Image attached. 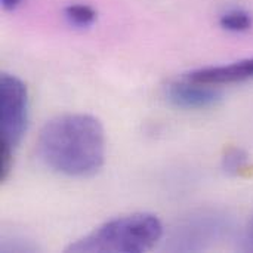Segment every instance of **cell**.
Masks as SVG:
<instances>
[{
	"instance_id": "6da1fadb",
	"label": "cell",
	"mask_w": 253,
	"mask_h": 253,
	"mask_svg": "<svg viewBox=\"0 0 253 253\" xmlns=\"http://www.w3.org/2000/svg\"><path fill=\"white\" fill-rule=\"evenodd\" d=\"M43 163L71 176L95 175L105 159V133L98 119L87 114H65L47 122L37 141Z\"/></svg>"
},
{
	"instance_id": "7a4b0ae2",
	"label": "cell",
	"mask_w": 253,
	"mask_h": 253,
	"mask_svg": "<svg viewBox=\"0 0 253 253\" xmlns=\"http://www.w3.org/2000/svg\"><path fill=\"white\" fill-rule=\"evenodd\" d=\"M163 236V227L151 213H132L108 221L83 239L71 243L67 252L141 253L153 249Z\"/></svg>"
},
{
	"instance_id": "3957f363",
	"label": "cell",
	"mask_w": 253,
	"mask_h": 253,
	"mask_svg": "<svg viewBox=\"0 0 253 253\" xmlns=\"http://www.w3.org/2000/svg\"><path fill=\"white\" fill-rule=\"evenodd\" d=\"M28 123V95L25 84L15 76L0 77V145L15 150Z\"/></svg>"
},
{
	"instance_id": "277c9868",
	"label": "cell",
	"mask_w": 253,
	"mask_h": 253,
	"mask_svg": "<svg viewBox=\"0 0 253 253\" xmlns=\"http://www.w3.org/2000/svg\"><path fill=\"white\" fill-rule=\"evenodd\" d=\"M166 96L175 107L187 110L213 107L221 99V93L215 89V86L197 83L188 79L170 83L166 87Z\"/></svg>"
},
{
	"instance_id": "5b68a950",
	"label": "cell",
	"mask_w": 253,
	"mask_h": 253,
	"mask_svg": "<svg viewBox=\"0 0 253 253\" xmlns=\"http://www.w3.org/2000/svg\"><path fill=\"white\" fill-rule=\"evenodd\" d=\"M185 79L197 82V83L211 84V86L248 82L253 79V58L242 59L228 65L200 68V70L188 73Z\"/></svg>"
},
{
	"instance_id": "8992f818",
	"label": "cell",
	"mask_w": 253,
	"mask_h": 253,
	"mask_svg": "<svg viewBox=\"0 0 253 253\" xmlns=\"http://www.w3.org/2000/svg\"><path fill=\"white\" fill-rule=\"evenodd\" d=\"M219 24L224 30L227 31H233V33H243L248 31L253 24L252 15L243 9H233L225 12L221 19Z\"/></svg>"
},
{
	"instance_id": "52a82bcc",
	"label": "cell",
	"mask_w": 253,
	"mask_h": 253,
	"mask_svg": "<svg viewBox=\"0 0 253 253\" xmlns=\"http://www.w3.org/2000/svg\"><path fill=\"white\" fill-rule=\"evenodd\" d=\"M249 156L242 148H230L222 157V169L228 175H240L248 168Z\"/></svg>"
},
{
	"instance_id": "ba28073f",
	"label": "cell",
	"mask_w": 253,
	"mask_h": 253,
	"mask_svg": "<svg viewBox=\"0 0 253 253\" xmlns=\"http://www.w3.org/2000/svg\"><path fill=\"white\" fill-rule=\"evenodd\" d=\"M65 18L76 27H89L96 19V12L87 4H71L65 7Z\"/></svg>"
},
{
	"instance_id": "9c48e42d",
	"label": "cell",
	"mask_w": 253,
	"mask_h": 253,
	"mask_svg": "<svg viewBox=\"0 0 253 253\" xmlns=\"http://www.w3.org/2000/svg\"><path fill=\"white\" fill-rule=\"evenodd\" d=\"M245 248H246V251L253 252V218L246 230V234H245Z\"/></svg>"
},
{
	"instance_id": "30bf717a",
	"label": "cell",
	"mask_w": 253,
	"mask_h": 253,
	"mask_svg": "<svg viewBox=\"0 0 253 253\" xmlns=\"http://www.w3.org/2000/svg\"><path fill=\"white\" fill-rule=\"evenodd\" d=\"M19 3H21V0H1V6H3L6 10L15 9Z\"/></svg>"
}]
</instances>
